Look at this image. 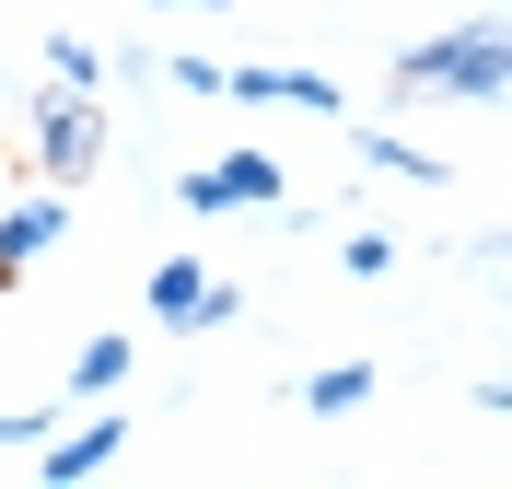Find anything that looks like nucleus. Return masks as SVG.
<instances>
[{
	"label": "nucleus",
	"instance_id": "obj_1",
	"mask_svg": "<svg viewBox=\"0 0 512 489\" xmlns=\"http://www.w3.org/2000/svg\"><path fill=\"white\" fill-rule=\"evenodd\" d=\"M501 82H512V47H501V24H454V35H419V47H396V70H384V94L396 105H419V94H454V105H501Z\"/></svg>",
	"mask_w": 512,
	"mask_h": 489
},
{
	"label": "nucleus",
	"instance_id": "obj_2",
	"mask_svg": "<svg viewBox=\"0 0 512 489\" xmlns=\"http://www.w3.org/2000/svg\"><path fill=\"white\" fill-rule=\"evenodd\" d=\"M94 163H105V105L47 82V94H35V175H47V187H82Z\"/></svg>",
	"mask_w": 512,
	"mask_h": 489
},
{
	"label": "nucleus",
	"instance_id": "obj_3",
	"mask_svg": "<svg viewBox=\"0 0 512 489\" xmlns=\"http://www.w3.org/2000/svg\"><path fill=\"white\" fill-rule=\"evenodd\" d=\"M291 175L268 152H222V163H198V175H175V210H280Z\"/></svg>",
	"mask_w": 512,
	"mask_h": 489
},
{
	"label": "nucleus",
	"instance_id": "obj_4",
	"mask_svg": "<svg viewBox=\"0 0 512 489\" xmlns=\"http://www.w3.org/2000/svg\"><path fill=\"white\" fill-rule=\"evenodd\" d=\"M152 315L198 338V326H233V315H245V292H222L198 257H152Z\"/></svg>",
	"mask_w": 512,
	"mask_h": 489
},
{
	"label": "nucleus",
	"instance_id": "obj_5",
	"mask_svg": "<svg viewBox=\"0 0 512 489\" xmlns=\"http://www.w3.org/2000/svg\"><path fill=\"white\" fill-rule=\"evenodd\" d=\"M233 105H303V117H350V94L326 82V70H222Z\"/></svg>",
	"mask_w": 512,
	"mask_h": 489
},
{
	"label": "nucleus",
	"instance_id": "obj_6",
	"mask_svg": "<svg viewBox=\"0 0 512 489\" xmlns=\"http://www.w3.org/2000/svg\"><path fill=\"white\" fill-rule=\"evenodd\" d=\"M128 443H140V431H128L117 408H105V420H82L70 443H47V455H35V478H47V489H70V478H105V466H117Z\"/></svg>",
	"mask_w": 512,
	"mask_h": 489
},
{
	"label": "nucleus",
	"instance_id": "obj_7",
	"mask_svg": "<svg viewBox=\"0 0 512 489\" xmlns=\"http://www.w3.org/2000/svg\"><path fill=\"white\" fill-rule=\"evenodd\" d=\"M70 233V187H35V198H12V210H0V245H12V257H47V245H59Z\"/></svg>",
	"mask_w": 512,
	"mask_h": 489
},
{
	"label": "nucleus",
	"instance_id": "obj_8",
	"mask_svg": "<svg viewBox=\"0 0 512 489\" xmlns=\"http://www.w3.org/2000/svg\"><path fill=\"white\" fill-rule=\"evenodd\" d=\"M361 396H373V361H326V373H303V408H315V420H350Z\"/></svg>",
	"mask_w": 512,
	"mask_h": 489
},
{
	"label": "nucleus",
	"instance_id": "obj_9",
	"mask_svg": "<svg viewBox=\"0 0 512 489\" xmlns=\"http://www.w3.org/2000/svg\"><path fill=\"white\" fill-rule=\"evenodd\" d=\"M128 361H140L128 338H82V350H70V396H117V385H128Z\"/></svg>",
	"mask_w": 512,
	"mask_h": 489
},
{
	"label": "nucleus",
	"instance_id": "obj_10",
	"mask_svg": "<svg viewBox=\"0 0 512 489\" xmlns=\"http://www.w3.org/2000/svg\"><path fill=\"white\" fill-rule=\"evenodd\" d=\"M47 82H59V94H94V82H105V47L59 35V47H47Z\"/></svg>",
	"mask_w": 512,
	"mask_h": 489
},
{
	"label": "nucleus",
	"instance_id": "obj_11",
	"mask_svg": "<svg viewBox=\"0 0 512 489\" xmlns=\"http://www.w3.org/2000/svg\"><path fill=\"white\" fill-rule=\"evenodd\" d=\"M361 163H384V175H408V187H443V163L408 152V140H361Z\"/></svg>",
	"mask_w": 512,
	"mask_h": 489
},
{
	"label": "nucleus",
	"instance_id": "obj_12",
	"mask_svg": "<svg viewBox=\"0 0 512 489\" xmlns=\"http://www.w3.org/2000/svg\"><path fill=\"white\" fill-rule=\"evenodd\" d=\"M338 268H350V280H384V268H396V245H384V233H350V245H338Z\"/></svg>",
	"mask_w": 512,
	"mask_h": 489
},
{
	"label": "nucleus",
	"instance_id": "obj_13",
	"mask_svg": "<svg viewBox=\"0 0 512 489\" xmlns=\"http://www.w3.org/2000/svg\"><path fill=\"white\" fill-rule=\"evenodd\" d=\"M59 431V408H0V443H47Z\"/></svg>",
	"mask_w": 512,
	"mask_h": 489
},
{
	"label": "nucleus",
	"instance_id": "obj_14",
	"mask_svg": "<svg viewBox=\"0 0 512 489\" xmlns=\"http://www.w3.org/2000/svg\"><path fill=\"white\" fill-rule=\"evenodd\" d=\"M12 280H24V257H12V245H0V292H12Z\"/></svg>",
	"mask_w": 512,
	"mask_h": 489
},
{
	"label": "nucleus",
	"instance_id": "obj_15",
	"mask_svg": "<svg viewBox=\"0 0 512 489\" xmlns=\"http://www.w3.org/2000/svg\"><path fill=\"white\" fill-rule=\"evenodd\" d=\"M152 12H222V0H152Z\"/></svg>",
	"mask_w": 512,
	"mask_h": 489
}]
</instances>
